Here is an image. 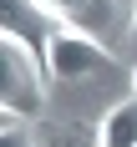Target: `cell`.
<instances>
[{
	"label": "cell",
	"mask_w": 137,
	"mask_h": 147,
	"mask_svg": "<svg viewBox=\"0 0 137 147\" xmlns=\"http://www.w3.org/2000/svg\"><path fill=\"white\" fill-rule=\"evenodd\" d=\"M46 81H51L46 56H41L15 26H5V36H0V112L41 117V107H46Z\"/></svg>",
	"instance_id": "cell-1"
},
{
	"label": "cell",
	"mask_w": 137,
	"mask_h": 147,
	"mask_svg": "<svg viewBox=\"0 0 137 147\" xmlns=\"http://www.w3.org/2000/svg\"><path fill=\"white\" fill-rule=\"evenodd\" d=\"M46 66H51V81H97L102 71L117 66V56L102 46V36L76 30V26H56L46 41Z\"/></svg>",
	"instance_id": "cell-2"
},
{
	"label": "cell",
	"mask_w": 137,
	"mask_h": 147,
	"mask_svg": "<svg viewBox=\"0 0 137 147\" xmlns=\"http://www.w3.org/2000/svg\"><path fill=\"white\" fill-rule=\"evenodd\" d=\"M30 5L46 10L56 26H76V30H91V36H102L117 20V0H30Z\"/></svg>",
	"instance_id": "cell-3"
},
{
	"label": "cell",
	"mask_w": 137,
	"mask_h": 147,
	"mask_svg": "<svg viewBox=\"0 0 137 147\" xmlns=\"http://www.w3.org/2000/svg\"><path fill=\"white\" fill-rule=\"evenodd\" d=\"M97 147H137V96L112 102L97 122Z\"/></svg>",
	"instance_id": "cell-4"
},
{
	"label": "cell",
	"mask_w": 137,
	"mask_h": 147,
	"mask_svg": "<svg viewBox=\"0 0 137 147\" xmlns=\"http://www.w3.org/2000/svg\"><path fill=\"white\" fill-rule=\"evenodd\" d=\"M0 147H41L30 132V117H15V112H0Z\"/></svg>",
	"instance_id": "cell-5"
},
{
	"label": "cell",
	"mask_w": 137,
	"mask_h": 147,
	"mask_svg": "<svg viewBox=\"0 0 137 147\" xmlns=\"http://www.w3.org/2000/svg\"><path fill=\"white\" fill-rule=\"evenodd\" d=\"M127 30H132V41H137V5H132V26H127Z\"/></svg>",
	"instance_id": "cell-6"
},
{
	"label": "cell",
	"mask_w": 137,
	"mask_h": 147,
	"mask_svg": "<svg viewBox=\"0 0 137 147\" xmlns=\"http://www.w3.org/2000/svg\"><path fill=\"white\" fill-rule=\"evenodd\" d=\"M132 96H137V71H132Z\"/></svg>",
	"instance_id": "cell-7"
}]
</instances>
